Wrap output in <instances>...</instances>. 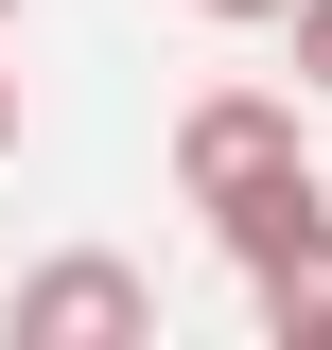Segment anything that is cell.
Returning a JSON list of instances; mask_svg holds the SVG:
<instances>
[{
  "instance_id": "5b68a950",
  "label": "cell",
  "mask_w": 332,
  "mask_h": 350,
  "mask_svg": "<svg viewBox=\"0 0 332 350\" xmlns=\"http://www.w3.org/2000/svg\"><path fill=\"white\" fill-rule=\"evenodd\" d=\"M280 36H297V88H315V105H332V0H297Z\"/></svg>"
},
{
  "instance_id": "8992f818",
  "label": "cell",
  "mask_w": 332,
  "mask_h": 350,
  "mask_svg": "<svg viewBox=\"0 0 332 350\" xmlns=\"http://www.w3.org/2000/svg\"><path fill=\"white\" fill-rule=\"evenodd\" d=\"M193 18H245V36H262V18H297V0H193Z\"/></svg>"
},
{
  "instance_id": "ba28073f",
  "label": "cell",
  "mask_w": 332,
  "mask_h": 350,
  "mask_svg": "<svg viewBox=\"0 0 332 350\" xmlns=\"http://www.w3.org/2000/svg\"><path fill=\"white\" fill-rule=\"evenodd\" d=\"M0 36H18V0H0Z\"/></svg>"
},
{
  "instance_id": "52a82bcc",
  "label": "cell",
  "mask_w": 332,
  "mask_h": 350,
  "mask_svg": "<svg viewBox=\"0 0 332 350\" xmlns=\"http://www.w3.org/2000/svg\"><path fill=\"white\" fill-rule=\"evenodd\" d=\"M0 158H18V70H0Z\"/></svg>"
},
{
  "instance_id": "6da1fadb",
  "label": "cell",
  "mask_w": 332,
  "mask_h": 350,
  "mask_svg": "<svg viewBox=\"0 0 332 350\" xmlns=\"http://www.w3.org/2000/svg\"><path fill=\"white\" fill-rule=\"evenodd\" d=\"M0 333H18V350H140V333H158V280H140L123 245L18 262V280H0Z\"/></svg>"
},
{
  "instance_id": "7a4b0ae2",
  "label": "cell",
  "mask_w": 332,
  "mask_h": 350,
  "mask_svg": "<svg viewBox=\"0 0 332 350\" xmlns=\"http://www.w3.org/2000/svg\"><path fill=\"white\" fill-rule=\"evenodd\" d=\"M280 158H315V140H297V88H193V105H175V193H245V175H280Z\"/></svg>"
},
{
  "instance_id": "3957f363",
  "label": "cell",
  "mask_w": 332,
  "mask_h": 350,
  "mask_svg": "<svg viewBox=\"0 0 332 350\" xmlns=\"http://www.w3.org/2000/svg\"><path fill=\"white\" fill-rule=\"evenodd\" d=\"M315 228H332V175H315V158H280V175H245V193H210V245L245 262V280H262L280 245H315Z\"/></svg>"
},
{
  "instance_id": "277c9868",
  "label": "cell",
  "mask_w": 332,
  "mask_h": 350,
  "mask_svg": "<svg viewBox=\"0 0 332 350\" xmlns=\"http://www.w3.org/2000/svg\"><path fill=\"white\" fill-rule=\"evenodd\" d=\"M245 298H262V333H280V350H332V228H315V245H280Z\"/></svg>"
}]
</instances>
